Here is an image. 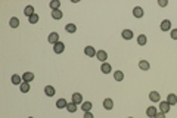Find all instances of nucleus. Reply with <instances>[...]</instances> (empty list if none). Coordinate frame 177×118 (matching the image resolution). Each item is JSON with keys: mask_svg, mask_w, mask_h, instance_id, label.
<instances>
[{"mask_svg": "<svg viewBox=\"0 0 177 118\" xmlns=\"http://www.w3.org/2000/svg\"><path fill=\"white\" fill-rule=\"evenodd\" d=\"M92 106H93L92 102H83L81 103V109H83L84 112H90L92 111Z\"/></svg>", "mask_w": 177, "mask_h": 118, "instance_id": "4be33fe9", "label": "nucleus"}, {"mask_svg": "<svg viewBox=\"0 0 177 118\" xmlns=\"http://www.w3.org/2000/svg\"><path fill=\"white\" fill-rule=\"evenodd\" d=\"M44 95L49 96V97L55 96V89H53L52 86H46V87H44Z\"/></svg>", "mask_w": 177, "mask_h": 118, "instance_id": "a211bd4d", "label": "nucleus"}, {"mask_svg": "<svg viewBox=\"0 0 177 118\" xmlns=\"http://www.w3.org/2000/svg\"><path fill=\"white\" fill-rule=\"evenodd\" d=\"M71 102H74V103H77V105L83 103V96H81V93H74V95H73V100H71Z\"/></svg>", "mask_w": 177, "mask_h": 118, "instance_id": "9d476101", "label": "nucleus"}, {"mask_svg": "<svg viewBox=\"0 0 177 118\" xmlns=\"http://www.w3.org/2000/svg\"><path fill=\"white\" fill-rule=\"evenodd\" d=\"M170 28H171L170 19H164V21L161 22V30H162V31H170Z\"/></svg>", "mask_w": 177, "mask_h": 118, "instance_id": "f8f14e48", "label": "nucleus"}, {"mask_svg": "<svg viewBox=\"0 0 177 118\" xmlns=\"http://www.w3.org/2000/svg\"><path fill=\"white\" fill-rule=\"evenodd\" d=\"M154 118H165V114L164 112H156V115Z\"/></svg>", "mask_w": 177, "mask_h": 118, "instance_id": "473e14b6", "label": "nucleus"}, {"mask_svg": "<svg viewBox=\"0 0 177 118\" xmlns=\"http://www.w3.org/2000/svg\"><path fill=\"white\" fill-rule=\"evenodd\" d=\"M12 84H15V86H21L22 84V77L18 74H13L12 75Z\"/></svg>", "mask_w": 177, "mask_h": 118, "instance_id": "1a4fd4ad", "label": "nucleus"}, {"mask_svg": "<svg viewBox=\"0 0 177 118\" xmlns=\"http://www.w3.org/2000/svg\"><path fill=\"white\" fill-rule=\"evenodd\" d=\"M47 41H49V43L50 44H53V46H55L56 43H59V34H58V32H55V31H53V32H50V34H49V37H47Z\"/></svg>", "mask_w": 177, "mask_h": 118, "instance_id": "f257e3e1", "label": "nucleus"}, {"mask_svg": "<svg viewBox=\"0 0 177 118\" xmlns=\"http://www.w3.org/2000/svg\"><path fill=\"white\" fill-rule=\"evenodd\" d=\"M128 118H133V117H128Z\"/></svg>", "mask_w": 177, "mask_h": 118, "instance_id": "f704fd0d", "label": "nucleus"}, {"mask_svg": "<svg viewBox=\"0 0 177 118\" xmlns=\"http://www.w3.org/2000/svg\"><path fill=\"white\" fill-rule=\"evenodd\" d=\"M146 115H148L149 118H154V117L156 115V108H155V106H149V108L146 109Z\"/></svg>", "mask_w": 177, "mask_h": 118, "instance_id": "6ab92c4d", "label": "nucleus"}, {"mask_svg": "<svg viewBox=\"0 0 177 118\" xmlns=\"http://www.w3.org/2000/svg\"><path fill=\"white\" fill-rule=\"evenodd\" d=\"M114 78L117 80V81H122V78H124V72L120 71V70H117V71L114 72Z\"/></svg>", "mask_w": 177, "mask_h": 118, "instance_id": "a878e982", "label": "nucleus"}, {"mask_svg": "<svg viewBox=\"0 0 177 118\" xmlns=\"http://www.w3.org/2000/svg\"><path fill=\"white\" fill-rule=\"evenodd\" d=\"M9 25H11L12 28H16V27H19V19H18L16 16H13V18H11V21H9Z\"/></svg>", "mask_w": 177, "mask_h": 118, "instance_id": "bb28decb", "label": "nucleus"}, {"mask_svg": "<svg viewBox=\"0 0 177 118\" xmlns=\"http://www.w3.org/2000/svg\"><path fill=\"white\" fill-rule=\"evenodd\" d=\"M28 21H30V24H37L39 22V15L34 13L33 16H30V18H28Z\"/></svg>", "mask_w": 177, "mask_h": 118, "instance_id": "c756f323", "label": "nucleus"}, {"mask_svg": "<svg viewBox=\"0 0 177 118\" xmlns=\"http://www.w3.org/2000/svg\"><path fill=\"white\" fill-rule=\"evenodd\" d=\"M121 36H122L124 40H131V38H133V31H131V30H124V31L121 32Z\"/></svg>", "mask_w": 177, "mask_h": 118, "instance_id": "2eb2a0df", "label": "nucleus"}, {"mask_svg": "<svg viewBox=\"0 0 177 118\" xmlns=\"http://www.w3.org/2000/svg\"><path fill=\"white\" fill-rule=\"evenodd\" d=\"M145 15V11H143V7H140V6H136L134 9H133V16L134 18H142V16Z\"/></svg>", "mask_w": 177, "mask_h": 118, "instance_id": "f03ea898", "label": "nucleus"}, {"mask_svg": "<svg viewBox=\"0 0 177 118\" xmlns=\"http://www.w3.org/2000/svg\"><path fill=\"white\" fill-rule=\"evenodd\" d=\"M83 118H94V117H93L92 112H84V117Z\"/></svg>", "mask_w": 177, "mask_h": 118, "instance_id": "72a5a7b5", "label": "nucleus"}, {"mask_svg": "<svg viewBox=\"0 0 177 118\" xmlns=\"http://www.w3.org/2000/svg\"><path fill=\"white\" fill-rule=\"evenodd\" d=\"M167 102L170 103V105H177V96L174 93H170L167 96Z\"/></svg>", "mask_w": 177, "mask_h": 118, "instance_id": "dca6fc26", "label": "nucleus"}, {"mask_svg": "<svg viewBox=\"0 0 177 118\" xmlns=\"http://www.w3.org/2000/svg\"><path fill=\"white\" fill-rule=\"evenodd\" d=\"M103 108L106 109V111H111V109L114 108V100L109 99V97H106V99L103 100Z\"/></svg>", "mask_w": 177, "mask_h": 118, "instance_id": "423d86ee", "label": "nucleus"}, {"mask_svg": "<svg viewBox=\"0 0 177 118\" xmlns=\"http://www.w3.org/2000/svg\"><path fill=\"white\" fill-rule=\"evenodd\" d=\"M67 111H68V112H71V114H73V112H75V111H77V103H74V102H69V103L67 105Z\"/></svg>", "mask_w": 177, "mask_h": 118, "instance_id": "c85d7f7f", "label": "nucleus"}, {"mask_svg": "<svg viewBox=\"0 0 177 118\" xmlns=\"http://www.w3.org/2000/svg\"><path fill=\"white\" fill-rule=\"evenodd\" d=\"M96 58L99 59V61L103 64V62H106V59H108V53L105 52V50H97V53H96Z\"/></svg>", "mask_w": 177, "mask_h": 118, "instance_id": "20e7f679", "label": "nucleus"}, {"mask_svg": "<svg viewBox=\"0 0 177 118\" xmlns=\"http://www.w3.org/2000/svg\"><path fill=\"white\" fill-rule=\"evenodd\" d=\"M170 103H168L167 102V100H164V102H161V103H159V108H161V112H164V114H167L168 111H170Z\"/></svg>", "mask_w": 177, "mask_h": 118, "instance_id": "9b49d317", "label": "nucleus"}, {"mask_svg": "<svg viewBox=\"0 0 177 118\" xmlns=\"http://www.w3.org/2000/svg\"><path fill=\"white\" fill-rule=\"evenodd\" d=\"M19 90L22 91V93H27V91H30V83H25V81H22V84L19 86Z\"/></svg>", "mask_w": 177, "mask_h": 118, "instance_id": "cd10ccee", "label": "nucleus"}, {"mask_svg": "<svg viewBox=\"0 0 177 118\" xmlns=\"http://www.w3.org/2000/svg\"><path fill=\"white\" fill-rule=\"evenodd\" d=\"M158 5L161 6V7H165V6L168 5V0H159V2H158Z\"/></svg>", "mask_w": 177, "mask_h": 118, "instance_id": "7c9ffc66", "label": "nucleus"}, {"mask_svg": "<svg viewBox=\"0 0 177 118\" xmlns=\"http://www.w3.org/2000/svg\"><path fill=\"white\" fill-rule=\"evenodd\" d=\"M100 71H102L103 74H109V72L112 71V66H111L108 62H103V64L100 65Z\"/></svg>", "mask_w": 177, "mask_h": 118, "instance_id": "6e6552de", "label": "nucleus"}, {"mask_svg": "<svg viewBox=\"0 0 177 118\" xmlns=\"http://www.w3.org/2000/svg\"><path fill=\"white\" fill-rule=\"evenodd\" d=\"M96 50H94V47L93 46H87V47H84V55L86 56H88V58H93V56H96Z\"/></svg>", "mask_w": 177, "mask_h": 118, "instance_id": "7ed1b4c3", "label": "nucleus"}, {"mask_svg": "<svg viewBox=\"0 0 177 118\" xmlns=\"http://www.w3.org/2000/svg\"><path fill=\"white\" fill-rule=\"evenodd\" d=\"M171 38H173V40H177V28L171 31Z\"/></svg>", "mask_w": 177, "mask_h": 118, "instance_id": "2f4dec72", "label": "nucleus"}, {"mask_svg": "<svg viewBox=\"0 0 177 118\" xmlns=\"http://www.w3.org/2000/svg\"><path fill=\"white\" fill-rule=\"evenodd\" d=\"M62 16H64V13L61 12V9L52 11V18H53V19H62Z\"/></svg>", "mask_w": 177, "mask_h": 118, "instance_id": "b1692460", "label": "nucleus"}, {"mask_svg": "<svg viewBox=\"0 0 177 118\" xmlns=\"http://www.w3.org/2000/svg\"><path fill=\"white\" fill-rule=\"evenodd\" d=\"M64 50H65V44L62 43V41H59V43H56L55 46H53V52L58 53V55H59V53H62Z\"/></svg>", "mask_w": 177, "mask_h": 118, "instance_id": "39448f33", "label": "nucleus"}, {"mask_svg": "<svg viewBox=\"0 0 177 118\" xmlns=\"http://www.w3.org/2000/svg\"><path fill=\"white\" fill-rule=\"evenodd\" d=\"M146 41H148V37H146L145 34H140V36L137 37V44H140V46H145Z\"/></svg>", "mask_w": 177, "mask_h": 118, "instance_id": "393cba45", "label": "nucleus"}, {"mask_svg": "<svg viewBox=\"0 0 177 118\" xmlns=\"http://www.w3.org/2000/svg\"><path fill=\"white\" fill-rule=\"evenodd\" d=\"M34 13H35V12H34V7H33L31 5H28V6H27L25 9H24V15H27L28 18H30V16H33Z\"/></svg>", "mask_w": 177, "mask_h": 118, "instance_id": "aec40b11", "label": "nucleus"}, {"mask_svg": "<svg viewBox=\"0 0 177 118\" xmlns=\"http://www.w3.org/2000/svg\"><path fill=\"white\" fill-rule=\"evenodd\" d=\"M33 80H34V74H33V72H30V71L24 72V75H22V81H25V83H31Z\"/></svg>", "mask_w": 177, "mask_h": 118, "instance_id": "0eeeda50", "label": "nucleus"}, {"mask_svg": "<svg viewBox=\"0 0 177 118\" xmlns=\"http://www.w3.org/2000/svg\"><path fill=\"white\" fill-rule=\"evenodd\" d=\"M67 105H68V102H67L64 97H61V99L56 100V108L58 109H64V108H67Z\"/></svg>", "mask_w": 177, "mask_h": 118, "instance_id": "ddd939ff", "label": "nucleus"}, {"mask_svg": "<svg viewBox=\"0 0 177 118\" xmlns=\"http://www.w3.org/2000/svg\"><path fill=\"white\" fill-rule=\"evenodd\" d=\"M149 66H150V65H149V62H148V61H145V59H142V61L139 62V68H140L142 71H148V70H149Z\"/></svg>", "mask_w": 177, "mask_h": 118, "instance_id": "f3484780", "label": "nucleus"}, {"mask_svg": "<svg viewBox=\"0 0 177 118\" xmlns=\"http://www.w3.org/2000/svg\"><path fill=\"white\" fill-rule=\"evenodd\" d=\"M149 99H150V100H152V102L155 103V102H159L161 96H159L158 91H150V93H149Z\"/></svg>", "mask_w": 177, "mask_h": 118, "instance_id": "4468645a", "label": "nucleus"}, {"mask_svg": "<svg viewBox=\"0 0 177 118\" xmlns=\"http://www.w3.org/2000/svg\"><path fill=\"white\" fill-rule=\"evenodd\" d=\"M49 6H50V9H52V11H58L59 7H61V2H59V0H52Z\"/></svg>", "mask_w": 177, "mask_h": 118, "instance_id": "412c9836", "label": "nucleus"}, {"mask_svg": "<svg viewBox=\"0 0 177 118\" xmlns=\"http://www.w3.org/2000/svg\"><path fill=\"white\" fill-rule=\"evenodd\" d=\"M28 118H33V117H28Z\"/></svg>", "mask_w": 177, "mask_h": 118, "instance_id": "c9c22d12", "label": "nucleus"}, {"mask_svg": "<svg viewBox=\"0 0 177 118\" xmlns=\"http://www.w3.org/2000/svg\"><path fill=\"white\" fill-rule=\"evenodd\" d=\"M65 31L69 32V34H73V32L77 31V27H75V24H67V27H65Z\"/></svg>", "mask_w": 177, "mask_h": 118, "instance_id": "5701e85b", "label": "nucleus"}]
</instances>
